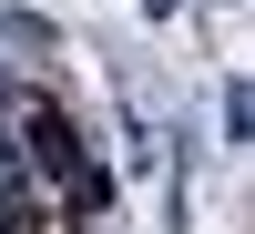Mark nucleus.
Wrapping results in <instances>:
<instances>
[{
	"label": "nucleus",
	"instance_id": "obj_1",
	"mask_svg": "<svg viewBox=\"0 0 255 234\" xmlns=\"http://www.w3.org/2000/svg\"><path fill=\"white\" fill-rule=\"evenodd\" d=\"M225 143H255V92L245 81H225Z\"/></svg>",
	"mask_w": 255,
	"mask_h": 234
},
{
	"label": "nucleus",
	"instance_id": "obj_2",
	"mask_svg": "<svg viewBox=\"0 0 255 234\" xmlns=\"http://www.w3.org/2000/svg\"><path fill=\"white\" fill-rule=\"evenodd\" d=\"M143 10H153V20H174V10H184V0H143Z\"/></svg>",
	"mask_w": 255,
	"mask_h": 234
}]
</instances>
